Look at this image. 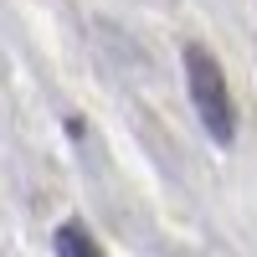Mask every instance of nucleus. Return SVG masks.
<instances>
[{
	"instance_id": "nucleus-1",
	"label": "nucleus",
	"mask_w": 257,
	"mask_h": 257,
	"mask_svg": "<svg viewBox=\"0 0 257 257\" xmlns=\"http://www.w3.org/2000/svg\"><path fill=\"white\" fill-rule=\"evenodd\" d=\"M180 62H185V88H190V103H196V118L206 123V134L226 149L237 139V108H231V93H226V77L216 67V57H211L201 41H190L180 52Z\"/></svg>"
},
{
	"instance_id": "nucleus-2",
	"label": "nucleus",
	"mask_w": 257,
	"mask_h": 257,
	"mask_svg": "<svg viewBox=\"0 0 257 257\" xmlns=\"http://www.w3.org/2000/svg\"><path fill=\"white\" fill-rule=\"evenodd\" d=\"M52 247H57V257H103L82 221H62V226H57V237H52Z\"/></svg>"
}]
</instances>
